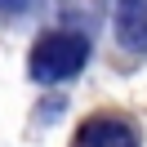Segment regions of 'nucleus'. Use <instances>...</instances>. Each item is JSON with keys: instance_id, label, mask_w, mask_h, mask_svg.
<instances>
[{"instance_id": "obj_1", "label": "nucleus", "mask_w": 147, "mask_h": 147, "mask_svg": "<svg viewBox=\"0 0 147 147\" xmlns=\"http://www.w3.org/2000/svg\"><path fill=\"white\" fill-rule=\"evenodd\" d=\"M89 58V40L76 36V31H49L36 49H31V80L40 85H58V80H71L76 71L85 67Z\"/></svg>"}, {"instance_id": "obj_2", "label": "nucleus", "mask_w": 147, "mask_h": 147, "mask_svg": "<svg viewBox=\"0 0 147 147\" xmlns=\"http://www.w3.org/2000/svg\"><path fill=\"white\" fill-rule=\"evenodd\" d=\"M76 147H138V129L120 116H89L76 129Z\"/></svg>"}, {"instance_id": "obj_3", "label": "nucleus", "mask_w": 147, "mask_h": 147, "mask_svg": "<svg viewBox=\"0 0 147 147\" xmlns=\"http://www.w3.org/2000/svg\"><path fill=\"white\" fill-rule=\"evenodd\" d=\"M116 36L125 49L147 54V0H116Z\"/></svg>"}, {"instance_id": "obj_4", "label": "nucleus", "mask_w": 147, "mask_h": 147, "mask_svg": "<svg viewBox=\"0 0 147 147\" xmlns=\"http://www.w3.org/2000/svg\"><path fill=\"white\" fill-rule=\"evenodd\" d=\"M0 9H5V13H22V9H27V0H0Z\"/></svg>"}]
</instances>
